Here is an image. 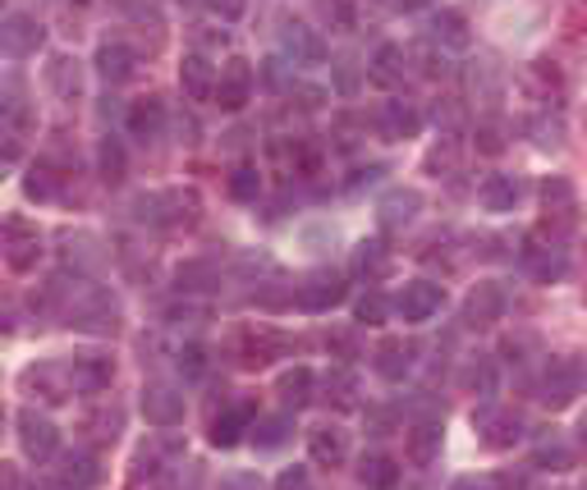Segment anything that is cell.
<instances>
[{"label": "cell", "instance_id": "cell-32", "mask_svg": "<svg viewBox=\"0 0 587 490\" xmlns=\"http://www.w3.org/2000/svg\"><path fill=\"white\" fill-rule=\"evenodd\" d=\"M359 481H363L368 490H395V481H399L395 458H386V454H363V458H359Z\"/></svg>", "mask_w": 587, "mask_h": 490}, {"label": "cell", "instance_id": "cell-31", "mask_svg": "<svg viewBox=\"0 0 587 490\" xmlns=\"http://www.w3.org/2000/svg\"><path fill=\"white\" fill-rule=\"evenodd\" d=\"M294 435V412H271V418L252 422V445L258 449H280Z\"/></svg>", "mask_w": 587, "mask_h": 490}, {"label": "cell", "instance_id": "cell-6", "mask_svg": "<svg viewBox=\"0 0 587 490\" xmlns=\"http://www.w3.org/2000/svg\"><path fill=\"white\" fill-rule=\"evenodd\" d=\"M14 422H19V445H23V454H29V458L46 463L50 454L60 449V431H56V422H50L46 412H37V408H23Z\"/></svg>", "mask_w": 587, "mask_h": 490}, {"label": "cell", "instance_id": "cell-10", "mask_svg": "<svg viewBox=\"0 0 587 490\" xmlns=\"http://www.w3.org/2000/svg\"><path fill=\"white\" fill-rule=\"evenodd\" d=\"M46 42L42 33V23L33 14H23V10H10L5 23H0V46H5V56L23 60V56H37V46Z\"/></svg>", "mask_w": 587, "mask_h": 490}, {"label": "cell", "instance_id": "cell-13", "mask_svg": "<svg viewBox=\"0 0 587 490\" xmlns=\"http://www.w3.org/2000/svg\"><path fill=\"white\" fill-rule=\"evenodd\" d=\"M143 216H151L157 225H193L197 220V197L184 189H170V193H151L138 202Z\"/></svg>", "mask_w": 587, "mask_h": 490}, {"label": "cell", "instance_id": "cell-42", "mask_svg": "<svg viewBox=\"0 0 587 490\" xmlns=\"http://www.w3.org/2000/svg\"><path fill=\"white\" fill-rule=\"evenodd\" d=\"M101 179H106V184H120L124 179V151H120L115 138L101 143Z\"/></svg>", "mask_w": 587, "mask_h": 490}, {"label": "cell", "instance_id": "cell-30", "mask_svg": "<svg viewBox=\"0 0 587 490\" xmlns=\"http://www.w3.org/2000/svg\"><path fill=\"white\" fill-rule=\"evenodd\" d=\"M459 385H464L469 395H477V399H496V363L487 353H473L464 363V372H459Z\"/></svg>", "mask_w": 587, "mask_h": 490}, {"label": "cell", "instance_id": "cell-20", "mask_svg": "<svg viewBox=\"0 0 587 490\" xmlns=\"http://www.w3.org/2000/svg\"><path fill=\"white\" fill-rule=\"evenodd\" d=\"M69 372H74V390L79 395H101L115 380V363L111 357H101V353H79L69 363Z\"/></svg>", "mask_w": 587, "mask_h": 490}, {"label": "cell", "instance_id": "cell-11", "mask_svg": "<svg viewBox=\"0 0 587 490\" xmlns=\"http://www.w3.org/2000/svg\"><path fill=\"white\" fill-rule=\"evenodd\" d=\"M143 418L157 426V431H170L184 422V395L174 385H143Z\"/></svg>", "mask_w": 587, "mask_h": 490}, {"label": "cell", "instance_id": "cell-24", "mask_svg": "<svg viewBox=\"0 0 587 490\" xmlns=\"http://www.w3.org/2000/svg\"><path fill=\"white\" fill-rule=\"evenodd\" d=\"M124 124H129V134L134 138H161V128H166V101L161 96H143L129 106V115H124Z\"/></svg>", "mask_w": 587, "mask_h": 490}, {"label": "cell", "instance_id": "cell-22", "mask_svg": "<svg viewBox=\"0 0 587 490\" xmlns=\"http://www.w3.org/2000/svg\"><path fill=\"white\" fill-rule=\"evenodd\" d=\"M23 385H29V390H42V399H50V403L79 395V390H74V372H69V367H56V363L33 367L29 376H23Z\"/></svg>", "mask_w": 587, "mask_h": 490}, {"label": "cell", "instance_id": "cell-44", "mask_svg": "<svg viewBox=\"0 0 587 490\" xmlns=\"http://www.w3.org/2000/svg\"><path fill=\"white\" fill-rule=\"evenodd\" d=\"M23 189H29V197H37V202H50V197H56V174H50V170H33Z\"/></svg>", "mask_w": 587, "mask_h": 490}, {"label": "cell", "instance_id": "cell-33", "mask_svg": "<svg viewBox=\"0 0 587 490\" xmlns=\"http://www.w3.org/2000/svg\"><path fill=\"white\" fill-rule=\"evenodd\" d=\"M386 271H391V252H386V243H381V239H368V243L353 248V275L381 280Z\"/></svg>", "mask_w": 587, "mask_h": 490}, {"label": "cell", "instance_id": "cell-1", "mask_svg": "<svg viewBox=\"0 0 587 490\" xmlns=\"http://www.w3.org/2000/svg\"><path fill=\"white\" fill-rule=\"evenodd\" d=\"M56 289L69 294L65 275H56ZM65 321L74 330H88V334H115L120 330V298L101 285H88V280H74V294L65 303Z\"/></svg>", "mask_w": 587, "mask_h": 490}, {"label": "cell", "instance_id": "cell-47", "mask_svg": "<svg viewBox=\"0 0 587 490\" xmlns=\"http://www.w3.org/2000/svg\"><path fill=\"white\" fill-rule=\"evenodd\" d=\"M473 134H477V147L487 151V157H496V151L505 147V138H500V124H492V119H482V124L473 128Z\"/></svg>", "mask_w": 587, "mask_h": 490}, {"label": "cell", "instance_id": "cell-35", "mask_svg": "<svg viewBox=\"0 0 587 490\" xmlns=\"http://www.w3.org/2000/svg\"><path fill=\"white\" fill-rule=\"evenodd\" d=\"M221 280V266L207 262V257H197V262H184L180 271H174V285H180L184 294H197V289H212Z\"/></svg>", "mask_w": 587, "mask_h": 490}, {"label": "cell", "instance_id": "cell-50", "mask_svg": "<svg viewBox=\"0 0 587 490\" xmlns=\"http://www.w3.org/2000/svg\"><path fill=\"white\" fill-rule=\"evenodd\" d=\"M532 134H538V147H560V138H565V128H560V119H555V124L538 119V124H532Z\"/></svg>", "mask_w": 587, "mask_h": 490}, {"label": "cell", "instance_id": "cell-21", "mask_svg": "<svg viewBox=\"0 0 587 490\" xmlns=\"http://www.w3.org/2000/svg\"><path fill=\"white\" fill-rule=\"evenodd\" d=\"M252 422H258V412H252V403H235L225 408L221 418H212V445L216 449H229L244 441V431H252Z\"/></svg>", "mask_w": 587, "mask_h": 490}, {"label": "cell", "instance_id": "cell-56", "mask_svg": "<svg viewBox=\"0 0 587 490\" xmlns=\"http://www.w3.org/2000/svg\"><path fill=\"white\" fill-rule=\"evenodd\" d=\"M578 490H587V486H578Z\"/></svg>", "mask_w": 587, "mask_h": 490}, {"label": "cell", "instance_id": "cell-4", "mask_svg": "<svg viewBox=\"0 0 587 490\" xmlns=\"http://www.w3.org/2000/svg\"><path fill=\"white\" fill-rule=\"evenodd\" d=\"M473 426L482 435V445H492V449H509L523 435V418H519V412L515 408H496L492 399L473 412Z\"/></svg>", "mask_w": 587, "mask_h": 490}, {"label": "cell", "instance_id": "cell-49", "mask_svg": "<svg viewBox=\"0 0 587 490\" xmlns=\"http://www.w3.org/2000/svg\"><path fill=\"white\" fill-rule=\"evenodd\" d=\"M221 490H267L258 472H225L221 477Z\"/></svg>", "mask_w": 587, "mask_h": 490}, {"label": "cell", "instance_id": "cell-52", "mask_svg": "<svg viewBox=\"0 0 587 490\" xmlns=\"http://www.w3.org/2000/svg\"><path fill=\"white\" fill-rule=\"evenodd\" d=\"M275 490H308V468H285L275 477Z\"/></svg>", "mask_w": 587, "mask_h": 490}, {"label": "cell", "instance_id": "cell-28", "mask_svg": "<svg viewBox=\"0 0 587 490\" xmlns=\"http://www.w3.org/2000/svg\"><path fill=\"white\" fill-rule=\"evenodd\" d=\"M404 435H408V458H414L418 468L437 463V454H441V422H437V418H427V422H418V426H408Z\"/></svg>", "mask_w": 587, "mask_h": 490}, {"label": "cell", "instance_id": "cell-9", "mask_svg": "<svg viewBox=\"0 0 587 490\" xmlns=\"http://www.w3.org/2000/svg\"><path fill=\"white\" fill-rule=\"evenodd\" d=\"M505 307H509V294L496 285V280H482V285L464 298V326L487 330V326L505 321Z\"/></svg>", "mask_w": 587, "mask_h": 490}, {"label": "cell", "instance_id": "cell-18", "mask_svg": "<svg viewBox=\"0 0 587 490\" xmlns=\"http://www.w3.org/2000/svg\"><path fill=\"white\" fill-rule=\"evenodd\" d=\"M418 206H422V197H418L414 189H391L386 197H381V206H376V225H381V235H399L404 225H414Z\"/></svg>", "mask_w": 587, "mask_h": 490}, {"label": "cell", "instance_id": "cell-39", "mask_svg": "<svg viewBox=\"0 0 587 490\" xmlns=\"http://www.w3.org/2000/svg\"><path fill=\"white\" fill-rule=\"evenodd\" d=\"M353 390H359V380H353L349 372H330L326 376V395H330V403L336 408H353L359 399H353Z\"/></svg>", "mask_w": 587, "mask_h": 490}, {"label": "cell", "instance_id": "cell-26", "mask_svg": "<svg viewBox=\"0 0 587 490\" xmlns=\"http://www.w3.org/2000/svg\"><path fill=\"white\" fill-rule=\"evenodd\" d=\"M46 88L56 92L60 101H79L83 96V69L74 56H56L46 65Z\"/></svg>", "mask_w": 587, "mask_h": 490}, {"label": "cell", "instance_id": "cell-27", "mask_svg": "<svg viewBox=\"0 0 587 490\" xmlns=\"http://www.w3.org/2000/svg\"><path fill=\"white\" fill-rule=\"evenodd\" d=\"M431 42L445 46V50H469V42H473L469 19L459 10H437L431 14Z\"/></svg>", "mask_w": 587, "mask_h": 490}, {"label": "cell", "instance_id": "cell-37", "mask_svg": "<svg viewBox=\"0 0 587 490\" xmlns=\"http://www.w3.org/2000/svg\"><path fill=\"white\" fill-rule=\"evenodd\" d=\"M258 193H262L258 166H235V174H229V197L235 202H258Z\"/></svg>", "mask_w": 587, "mask_h": 490}, {"label": "cell", "instance_id": "cell-8", "mask_svg": "<svg viewBox=\"0 0 587 490\" xmlns=\"http://www.w3.org/2000/svg\"><path fill=\"white\" fill-rule=\"evenodd\" d=\"M445 307V289L437 280H414V285H404L399 298H395V312L404 321H431Z\"/></svg>", "mask_w": 587, "mask_h": 490}, {"label": "cell", "instance_id": "cell-5", "mask_svg": "<svg viewBox=\"0 0 587 490\" xmlns=\"http://www.w3.org/2000/svg\"><path fill=\"white\" fill-rule=\"evenodd\" d=\"M519 257H523V271L538 280V285H551V280H560L569 271V252H565V243H560V239H538V235H532Z\"/></svg>", "mask_w": 587, "mask_h": 490}, {"label": "cell", "instance_id": "cell-19", "mask_svg": "<svg viewBox=\"0 0 587 490\" xmlns=\"http://www.w3.org/2000/svg\"><path fill=\"white\" fill-rule=\"evenodd\" d=\"M414 363H418V344H408V340H381V349L372 353L376 376L391 380V385H399L408 372H414Z\"/></svg>", "mask_w": 587, "mask_h": 490}, {"label": "cell", "instance_id": "cell-36", "mask_svg": "<svg viewBox=\"0 0 587 490\" xmlns=\"http://www.w3.org/2000/svg\"><path fill=\"white\" fill-rule=\"evenodd\" d=\"M532 463L546 468V472H565V468H574V449L551 435V441H538V449H532Z\"/></svg>", "mask_w": 587, "mask_h": 490}, {"label": "cell", "instance_id": "cell-51", "mask_svg": "<svg viewBox=\"0 0 587 490\" xmlns=\"http://www.w3.org/2000/svg\"><path fill=\"white\" fill-rule=\"evenodd\" d=\"M244 5H248V0H207V10H212L216 19H225V23H235V19L244 14Z\"/></svg>", "mask_w": 587, "mask_h": 490}, {"label": "cell", "instance_id": "cell-53", "mask_svg": "<svg viewBox=\"0 0 587 490\" xmlns=\"http://www.w3.org/2000/svg\"><path fill=\"white\" fill-rule=\"evenodd\" d=\"M404 10H422V5H431V0H399Z\"/></svg>", "mask_w": 587, "mask_h": 490}, {"label": "cell", "instance_id": "cell-25", "mask_svg": "<svg viewBox=\"0 0 587 490\" xmlns=\"http://www.w3.org/2000/svg\"><path fill=\"white\" fill-rule=\"evenodd\" d=\"M308 454H313V463H321V468H340V463L349 458V435L340 426H317L308 435Z\"/></svg>", "mask_w": 587, "mask_h": 490}, {"label": "cell", "instance_id": "cell-45", "mask_svg": "<svg viewBox=\"0 0 587 490\" xmlns=\"http://www.w3.org/2000/svg\"><path fill=\"white\" fill-rule=\"evenodd\" d=\"M321 14H326L330 23H336L340 33H349L353 23H359V19H353V10H349V0H321Z\"/></svg>", "mask_w": 587, "mask_h": 490}, {"label": "cell", "instance_id": "cell-12", "mask_svg": "<svg viewBox=\"0 0 587 490\" xmlns=\"http://www.w3.org/2000/svg\"><path fill=\"white\" fill-rule=\"evenodd\" d=\"M37 257H42L37 225H29L23 216H10L5 220V262H10V271H33Z\"/></svg>", "mask_w": 587, "mask_h": 490}, {"label": "cell", "instance_id": "cell-17", "mask_svg": "<svg viewBox=\"0 0 587 490\" xmlns=\"http://www.w3.org/2000/svg\"><path fill=\"white\" fill-rule=\"evenodd\" d=\"M523 179L519 174H487L482 179V189H477V202H482V212H496V216H505V212H515V206L523 202Z\"/></svg>", "mask_w": 587, "mask_h": 490}, {"label": "cell", "instance_id": "cell-34", "mask_svg": "<svg viewBox=\"0 0 587 490\" xmlns=\"http://www.w3.org/2000/svg\"><path fill=\"white\" fill-rule=\"evenodd\" d=\"M313 385H317V376L308 372V367H294V372H285L280 376V385H275V395L285 399V408H303V403H313Z\"/></svg>", "mask_w": 587, "mask_h": 490}, {"label": "cell", "instance_id": "cell-40", "mask_svg": "<svg viewBox=\"0 0 587 490\" xmlns=\"http://www.w3.org/2000/svg\"><path fill=\"white\" fill-rule=\"evenodd\" d=\"M60 481H65V486H92V481H97L92 458H88V454H69L65 468H60Z\"/></svg>", "mask_w": 587, "mask_h": 490}, {"label": "cell", "instance_id": "cell-54", "mask_svg": "<svg viewBox=\"0 0 587 490\" xmlns=\"http://www.w3.org/2000/svg\"><path fill=\"white\" fill-rule=\"evenodd\" d=\"M578 431H583V445H587V418H583V426H578Z\"/></svg>", "mask_w": 587, "mask_h": 490}, {"label": "cell", "instance_id": "cell-46", "mask_svg": "<svg viewBox=\"0 0 587 490\" xmlns=\"http://www.w3.org/2000/svg\"><path fill=\"white\" fill-rule=\"evenodd\" d=\"M450 490H515L509 477H459Z\"/></svg>", "mask_w": 587, "mask_h": 490}, {"label": "cell", "instance_id": "cell-3", "mask_svg": "<svg viewBox=\"0 0 587 490\" xmlns=\"http://www.w3.org/2000/svg\"><path fill=\"white\" fill-rule=\"evenodd\" d=\"M578 395H583V363L578 357H551L542 372V385H538V399L546 408H565Z\"/></svg>", "mask_w": 587, "mask_h": 490}, {"label": "cell", "instance_id": "cell-7", "mask_svg": "<svg viewBox=\"0 0 587 490\" xmlns=\"http://www.w3.org/2000/svg\"><path fill=\"white\" fill-rule=\"evenodd\" d=\"M372 124H376V134L386 138V143H404V138H418L422 134V111L414 106V101H399L395 96V101H381Z\"/></svg>", "mask_w": 587, "mask_h": 490}, {"label": "cell", "instance_id": "cell-41", "mask_svg": "<svg viewBox=\"0 0 587 490\" xmlns=\"http://www.w3.org/2000/svg\"><path fill=\"white\" fill-rule=\"evenodd\" d=\"M174 367H180L184 380H197L202 372H207V349H202V344H184L180 357H174Z\"/></svg>", "mask_w": 587, "mask_h": 490}, {"label": "cell", "instance_id": "cell-48", "mask_svg": "<svg viewBox=\"0 0 587 490\" xmlns=\"http://www.w3.org/2000/svg\"><path fill=\"white\" fill-rule=\"evenodd\" d=\"M414 56H418V69L427 73V79H445V73H450V60L437 56V50H414Z\"/></svg>", "mask_w": 587, "mask_h": 490}, {"label": "cell", "instance_id": "cell-43", "mask_svg": "<svg viewBox=\"0 0 587 490\" xmlns=\"http://www.w3.org/2000/svg\"><path fill=\"white\" fill-rule=\"evenodd\" d=\"M542 197H546L551 212H574V189L565 184V179H546V184H542Z\"/></svg>", "mask_w": 587, "mask_h": 490}, {"label": "cell", "instance_id": "cell-38", "mask_svg": "<svg viewBox=\"0 0 587 490\" xmlns=\"http://www.w3.org/2000/svg\"><path fill=\"white\" fill-rule=\"evenodd\" d=\"M353 317H359V326H386V317H391V303H386V294H363L359 298V307H353Z\"/></svg>", "mask_w": 587, "mask_h": 490}, {"label": "cell", "instance_id": "cell-2", "mask_svg": "<svg viewBox=\"0 0 587 490\" xmlns=\"http://www.w3.org/2000/svg\"><path fill=\"white\" fill-rule=\"evenodd\" d=\"M349 298V280L340 275V271H330V266H317V271H308L294 285V303L303 307V312H313V317H321V312H330V307H340Z\"/></svg>", "mask_w": 587, "mask_h": 490}, {"label": "cell", "instance_id": "cell-29", "mask_svg": "<svg viewBox=\"0 0 587 490\" xmlns=\"http://www.w3.org/2000/svg\"><path fill=\"white\" fill-rule=\"evenodd\" d=\"M97 73L106 83H124L134 73V50L124 46V42H101L97 46Z\"/></svg>", "mask_w": 587, "mask_h": 490}, {"label": "cell", "instance_id": "cell-23", "mask_svg": "<svg viewBox=\"0 0 587 490\" xmlns=\"http://www.w3.org/2000/svg\"><path fill=\"white\" fill-rule=\"evenodd\" d=\"M404 73H408V56H404V46H395V42L376 46L372 69H368V83H376V88H399V83H404Z\"/></svg>", "mask_w": 587, "mask_h": 490}, {"label": "cell", "instance_id": "cell-14", "mask_svg": "<svg viewBox=\"0 0 587 490\" xmlns=\"http://www.w3.org/2000/svg\"><path fill=\"white\" fill-rule=\"evenodd\" d=\"M280 56L294 60V65H321L326 60V42L317 37V29L290 19L285 29H280Z\"/></svg>", "mask_w": 587, "mask_h": 490}, {"label": "cell", "instance_id": "cell-55", "mask_svg": "<svg viewBox=\"0 0 587 490\" xmlns=\"http://www.w3.org/2000/svg\"><path fill=\"white\" fill-rule=\"evenodd\" d=\"M79 5H88V0H79Z\"/></svg>", "mask_w": 587, "mask_h": 490}, {"label": "cell", "instance_id": "cell-15", "mask_svg": "<svg viewBox=\"0 0 587 490\" xmlns=\"http://www.w3.org/2000/svg\"><path fill=\"white\" fill-rule=\"evenodd\" d=\"M248 101H252V69H248V60H229L221 69V83H216V106L235 115Z\"/></svg>", "mask_w": 587, "mask_h": 490}, {"label": "cell", "instance_id": "cell-16", "mask_svg": "<svg viewBox=\"0 0 587 490\" xmlns=\"http://www.w3.org/2000/svg\"><path fill=\"white\" fill-rule=\"evenodd\" d=\"M216 83H221V73L216 65L202 56V50H189L184 65H180V88L189 101H216Z\"/></svg>", "mask_w": 587, "mask_h": 490}]
</instances>
